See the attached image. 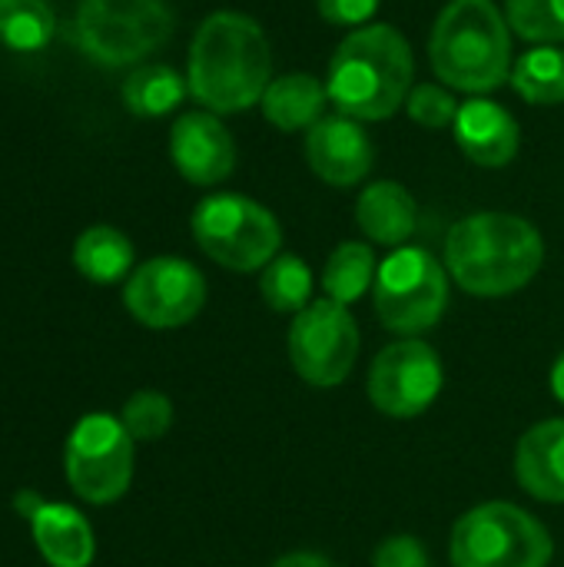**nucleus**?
<instances>
[{
  "mask_svg": "<svg viewBox=\"0 0 564 567\" xmlns=\"http://www.w3.org/2000/svg\"><path fill=\"white\" fill-rule=\"evenodd\" d=\"M189 93L209 113H243L273 83V50L263 27L236 10L209 13L189 47Z\"/></svg>",
  "mask_w": 564,
  "mask_h": 567,
  "instance_id": "obj_1",
  "label": "nucleus"
},
{
  "mask_svg": "<svg viewBox=\"0 0 564 567\" xmlns=\"http://www.w3.org/2000/svg\"><path fill=\"white\" fill-rule=\"evenodd\" d=\"M542 262V233L515 213H472L445 236L449 276L479 299H502L525 289Z\"/></svg>",
  "mask_w": 564,
  "mask_h": 567,
  "instance_id": "obj_2",
  "label": "nucleus"
},
{
  "mask_svg": "<svg viewBox=\"0 0 564 567\" xmlns=\"http://www.w3.org/2000/svg\"><path fill=\"white\" fill-rule=\"evenodd\" d=\"M416 60L409 40L389 23L349 30L326 73L329 103L359 123L389 120L412 93Z\"/></svg>",
  "mask_w": 564,
  "mask_h": 567,
  "instance_id": "obj_3",
  "label": "nucleus"
},
{
  "mask_svg": "<svg viewBox=\"0 0 564 567\" xmlns=\"http://www.w3.org/2000/svg\"><path fill=\"white\" fill-rule=\"evenodd\" d=\"M435 76L459 93H492L512 76V27L495 0H449L429 37Z\"/></svg>",
  "mask_w": 564,
  "mask_h": 567,
  "instance_id": "obj_4",
  "label": "nucleus"
},
{
  "mask_svg": "<svg viewBox=\"0 0 564 567\" xmlns=\"http://www.w3.org/2000/svg\"><path fill=\"white\" fill-rule=\"evenodd\" d=\"M555 542L548 528L519 505L485 502L469 508L449 538L455 567H548Z\"/></svg>",
  "mask_w": 564,
  "mask_h": 567,
  "instance_id": "obj_5",
  "label": "nucleus"
},
{
  "mask_svg": "<svg viewBox=\"0 0 564 567\" xmlns=\"http://www.w3.org/2000/svg\"><path fill=\"white\" fill-rule=\"evenodd\" d=\"M449 269L422 246H399L389 259L379 262L372 306L379 322L402 336L416 339L435 329L449 309Z\"/></svg>",
  "mask_w": 564,
  "mask_h": 567,
  "instance_id": "obj_6",
  "label": "nucleus"
},
{
  "mask_svg": "<svg viewBox=\"0 0 564 567\" xmlns=\"http://www.w3.org/2000/svg\"><path fill=\"white\" fill-rule=\"evenodd\" d=\"M189 226L196 246L233 272H263L283 246L279 219L263 203L239 193L206 196L193 209Z\"/></svg>",
  "mask_w": 564,
  "mask_h": 567,
  "instance_id": "obj_7",
  "label": "nucleus"
},
{
  "mask_svg": "<svg viewBox=\"0 0 564 567\" xmlns=\"http://www.w3.org/2000/svg\"><path fill=\"white\" fill-rule=\"evenodd\" d=\"M173 33V10L163 0H83L76 10L80 50L106 66L150 56Z\"/></svg>",
  "mask_w": 564,
  "mask_h": 567,
  "instance_id": "obj_8",
  "label": "nucleus"
},
{
  "mask_svg": "<svg viewBox=\"0 0 564 567\" xmlns=\"http://www.w3.org/2000/svg\"><path fill=\"white\" fill-rule=\"evenodd\" d=\"M296 375L312 389H336L349 379L359 355V326L352 312L332 299H316L293 316L286 336Z\"/></svg>",
  "mask_w": 564,
  "mask_h": 567,
  "instance_id": "obj_9",
  "label": "nucleus"
},
{
  "mask_svg": "<svg viewBox=\"0 0 564 567\" xmlns=\"http://www.w3.org/2000/svg\"><path fill=\"white\" fill-rule=\"evenodd\" d=\"M63 468L70 488L90 505H110L133 482V439L113 415H86L66 439Z\"/></svg>",
  "mask_w": 564,
  "mask_h": 567,
  "instance_id": "obj_10",
  "label": "nucleus"
},
{
  "mask_svg": "<svg viewBox=\"0 0 564 567\" xmlns=\"http://www.w3.org/2000/svg\"><path fill=\"white\" fill-rule=\"evenodd\" d=\"M442 382L445 369L439 352L422 339H402L372 359L366 392L376 412L389 419H416L439 399Z\"/></svg>",
  "mask_w": 564,
  "mask_h": 567,
  "instance_id": "obj_11",
  "label": "nucleus"
},
{
  "mask_svg": "<svg viewBox=\"0 0 564 567\" xmlns=\"http://www.w3.org/2000/svg\"><path fill=\"white\" fill-rule=\"evenodd\" d=\"M123 302L146 329H180L199 316L206 302V279L180 256H156L130 272Z\"/></svg>",
  "mask_w": 564,
  "mask_h": 567,
  "instance_id": "obj_12",
  "label": "nucleus"
},
{
  "mask_svg": "<svg viewBox=\"0 0 564 567\" xmlns=\"http://www.w3.org/2000/svg\"><path fill=\"white\" fill-rule=\"evenodd\" d=\"M170 156L193 186H216L236 169V140L209 110L183 113L170 130Z\"/></svg>",
  "mask_w": 564,
  "mask_h": 567,
  "instance_id": "obj_13",
  "label": "nucleus"
},
{
  "mask_svg": "<svg viewBox=\"0 0 564 567\" xmlns=\"http://www.w3.org/2000/svg\"><path fill=\"white\" fill-rule=\"evenodd\" d=\"M306 159L322 183L346 189L372 173L376 146L359 120L336 113L322 116L312 130H306Z\"/></svg>",
  "mask_w": 564,
  "mask_h": 567,
  "instance_id": "obj_14",
  "label": "nucleus"
},
{
  "mask_svg": "<svg viewBox=\"0 0 564 567\" xmlns=\"http://www.w3.org/2000/svg\"><path fill=\"white\" fill-rule=\"evenodd\" d=\"M455 143L459 150L485 169L509 166L519 156V120L495 100L475 96L462 103L459 120H455Z\"/></svg>",
  "mask_w": 564,
  "mask_h": 567,
  "instance_id": "obj_15",
  "label": "nucleus"
},
{
  "mask_svg": "<svg viewBox=\"0 0 564 567\" xmlns=\"http://www.w3.org/2000/svg\"><path fill=\"white\" fill-rule=\"evenodd\" d=\"M515 478L519 485L545 502H564V419H545L532 425L515 449Z\"/></svg>",
  "mask_w": 564,
  "mask_h": 567,
  "instance_id": "obj_16",
  "label": "nucleus"
},
{
  "mask_svg": "<svg viewBox=\"0 0 564 567\" xmlns=\"http://www.w3.org/2000/svg\"><path fill=\"white\" fill-rule=\"evenodd\" d=\"M356 223L376 246H402L419 226V206L402 183H369L356 203Z\"/></svg>",
  "mask_w": 564,
  "mask_h": 567,
  "instance_id": "obj_17",
  "label": "nucleus"
},
{
  "mask_svg": "<svg viewBox=\"0 0 564 567\" xmlns=\"http://www.w3.org/2000/svg\"><path fill=\"white\" fill-rule=\"evenodd\" d=\"M37 551L50 567H90L96 542L90 522L70 505H40L30 515Z\"/></svg>",
  "mask_w": 564,
  "mask_h": 567,
  "instance_id": "obj_18",
  "label": "nucleus"
},
{
  "mask_svg": "<svg viewBox=\"0 0 564 567\" xmlns=\"http://www.w3.org/2000/svg\"><path fill=\"white\" fill-rule=\"evenodd\" d=\"M259 106H263V116L283 133L312 130L326 116L329 90L312 73H302V70L299 73H283V76H273V83L266 86Z\"/></svg>",
  "mask_w": 564,
  "mask_h": 567,
  "instance_id": "obj_19",
  "label": "nucleus"
},
{
  "mask_svg": "<svg viewBox=\"0 0 564 567\" xmlns=\"http://www.w3.org/2000/svg\"><path fill=\"white\" fill-rule=\"evenodd\" d=\"M73 262L83 279L113 286L133 269V243L113 226H90L73 246Z\"/></svg>",
  "mask_w": 564,
  "mask_h": 567,
  "instance_id": "obj_20",
  "label": "nucleus"
},
{
  "mask_svg": "<svg viewBox=\"0 0 564 567\" xmlns=\"http://www.w3.org/2000/svg\"><path fill=\"white\" fill-rule=\"evenodd\" d=\"M376 252L369 243H339L322 269L326 299L349 309L376 286Z\"/></svg>",
  "mask_w": 564,
  "mask_h": 567,
  "instance_id": "obj_21",
  "label": "nucleus"
},
{
  "mask_svg": "<svg viewBox=\"0 0 564 567\" xmlns=\"http://www.w3.org/2000/svg\"><path fill=\"white\" fill-rule=\"evenodd\" d=\"M512 90L535 106L564 103V50L558 47H532L512 66Z\"/></svg>",
  "mask_w": 564,
  "mask_h": 567,
  "instance_id": "obj_22",
  "label": "nucleus"
},
{
  "mask_svg": "<svg viewBox=\"0 0 564 567\" xmlns=\"http://www.w3.org/2000/svg\"><path fill=\"white\" fill-rule=\"evenodd\" d=\"M186 90H189V83L173 66L150 63V66H140L126 76L123 103L136 116H163L183 103Z\"/></svg>",
  "mask_w": 564,
  "mask_h": 567,
  "instance_id": "obj_23",
  "label": "nucleus"
},
{
  "mask_svg": "<svg viewBox=\"0 0 564 567\" xmlns=\"http://www.w3.org/2000/svg\"><path fill=\"white\" fill-rule=\"evenodd\" d=\"M259 292L269 309L276 312H302L312 302V269L299 256H276L263 276H259Z\"/></svg>",
  "mask_w": 564,
  "mask_h": 567,
  "instance_id": "obj_24",
  "label": "nucleus"
},
{
  "mask_svg": "<svg viewBox=\"0 0 564 567\" xmlns=\"http://www.w3.org/2000/svg\"><path fill=\"white\" fill-rule=\"evenodd\" d=\"M53 7L47 0H0V43L33 53L53 37Z\"/></svg>",
  "mask_w": 564,
  "mask_h": 567,
  "instance_id": "obj_25",
  "label": "nucleus"
},
{
  "mask_svg": "<svg viewBox=\"0 0 564 567\" xmlns=\"http://www.w3.org/2000/svg\"><path fill=\"white\" fill-rule=\"evenodd\" d=\"M505 20L529 43H564V0H505Z\"/></svg>",
  "mask_w": 564,
  "mask_h": 567,
  "instance_id": "obj_26",
  "label": "nucleus"
},
{
  "mask_svg": "<svg viewBox=\"0 0 564 567\" xmlns=\"http://www.w3.org/2000/svg\"><path fill=\"white\" fill-rule=\"evenodd\" d=\"M120 422H123V429L130 432L133 442H156L173 425V402L163 392L143 389V392L126 399Z\"/></svg>",
  "mask_w": 564,
  "mask_h": 567,
  "instance_id": "obj_27",
  "label": "nucleus"
},
{
  "mask_svg": "<svg viewBox=\"0 0 564 567\" xmlns=\"http://www.w3.org/2000/svg\"><path fill=\"white\" fill-rule=\"evenodd\" d=\"M406 110L425 130H449V126H455L462 103L455 100V93L449 86L419 83V86H412V93L406 100Z\"/></svg>",
  "mask_w": 564,
  "mask_h": 567,
  "instance_id": "obj_28",
  "label": "nucleus"
},
{
  "mask_svg": "<svg viewBox=\"0 0 564 567\" xmlns=\"http://www.w3.org/2000/svg\"><path fill=\"white\" fill-rule=\"evenodd\" d=\"M372 567H429V551L416 535H389L376 548Z\"/></svg>",
  "mask_w": 564,
  "mask_h": 567,
  "instance_id": "obj_29",
  "label": "nucleus"
},
{
  "mask_svg": "<svg viewBox=\"0 0 564 567\" xmlns=\"http://www.w3.org/2000/svg\"><path fill=\"white\" fill-rule=\"evenodd\" d=\"M382 0H316L322 20H329L332 27H366Z\"/></svg>",
  "mask_w": 564,
  "mask_h": 567,
  "instance_id": "obj_30",
  "label": "nucleus"
},
{
  "mask_svg": "<svg viewBox=\"0 0 564 567\" xmlns=\"http://www.w3.org/2000/svg\"><path fill=\"white\" fill-rule=\"evenodd\" d=\"M273 567H332V561L322 555H312V551H293V555H283L279 561H273Z\"/></svg>",
  "mask_w": 564,
  "mask_h": 567,
  "instance_id": "obj_31",
  "label": "nucleus"
},
{
  "mask_svg": "<svg viewBox=\"0 0 564 567\" xmlns=\"http://www.w3.org/2000/svg\"><path fill=\"white\" fill-rule=\"evenodd\" d=\"M548 385H552V395L564 405V352H558V359L552 362V375H548Z\"/></svg>",
  "mask_w": 564,
  "mask_h": 567,
  "instance_id": "obj_32",
  "label": "nucleus"
}]
</instances>
